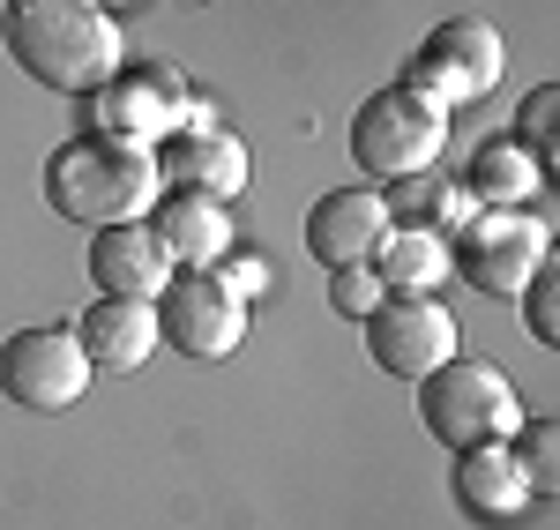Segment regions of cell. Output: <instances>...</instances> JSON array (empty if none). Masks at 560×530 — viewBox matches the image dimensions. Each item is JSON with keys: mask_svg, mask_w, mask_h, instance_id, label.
Returning <instances> with one entry per match:
<instances>
[{"mask_svg": "<svg viewBox=\"0 0 560 530\" xmlns=\"http://www.w3.org/2000/svg\"><path fill=\"white\" fill-rule=\"evenodd\" d=\"M217 276H224V292H232V299H255V292H269V262H261V255H240V262L217 269Z\"/></svg>", "mask_w": 560, "mask_h": 530, "instance_id": "cell-24", "label": "cell"}, {"mask_svg": "<svg viewBox=\"0 0 560 530\" xmlns=\"http://www.w3.org/2000/svg\"><path fill=\"white\" fill-rule=\"evenodd\" d=\"M374 276H382V292H433L448 276V239L419 224H388V239L374 247Z\"/></svg>", "mask_w": 560, "mask_h": 530, "instance_id": "cell-19", "label": "cell"}, {"mask_svg": "<svg viewBox=\"0 0 560 530\" xmlns=\"http://www.w3.org/2000/svg\"><path fill=\"white\" fill-rule=\"evenodd\" d=\"M150 314H158V344H173L187 358H224L247 337V299H232L217 269H173Z\"/></svg>", "mask_w": 560, "mask_h": 530, "instance_id": "cell-7", "label": "cell"}, {"mask_svg": "<svg viewBox=\"0 0 560 530\" xmlns=\"http://www.w3.org/2000/svg\"><path fill=\"white\" fill-rule=\"evenodd\" d=\"M0 45L31 83L60 97H90L105 75H120V31L97 0H8Z\"/></svg>", "mask_w": 560, "mask_h": 530, "instance_id": "cell-1", "label": "cell"}, {"mask_svg": "<svg viewBox=\"0 0 560 530\" xmlns=\"http://www.w3.org/2000/svg\"><path fill=\"white\" fill-rule=\"evenodd\" d=\"M187 83L173 68H120L83 97V128L90 134H113V142H142L158 150L173 128H187Z\"/></svg>", "mask_w": 560, "mask_h": 530, "instance_id": "cell-8", "label": "cell"}, {"mask_svg": "<svg viewBox=\"0 0 560 530\" xmlns=\"http://www.w3.org/2000/svg\"><path fill=\"white\" fill-rule=\"evenodd\" d=\"M448 269L486 299H516L523 276L546 269V224L530 210H471L448 232Z\"/></svg>", "mask_w": 560, "mask_h": 530, "instance_id": "cell-6", "label": "cell"}, {"mask_svg": "<svg viewBox=\"0 0 560 530\" xmlns=\"http://www.w3.org/2000/svg\"><path fill=\"white\" fill-rule=\"evenodd\" d=\"M388 239V210L382 187H329L314 210H306V255L322 269H351L374 262V247Z\"/></svg>", "mask_w": 560, "mask_h": 530, "instance_id": "cell-12", "label": "cell"}, {"mask_svg": "<svg viewBox=\"0 0 560 530\" xmlns=\"http://www.w3.org/2000/svg\"><path fill=\"white\" fill-rule=\"evenodd\" d=\"M553 105H560V83H538L530 97H523V113H516V142L538 157V165L560 150V142H553Z\"/></svg>", "mask_w": 560, "mask_h": 530, "instance_id": "cell-22", "label": "cell"}, {"mask_svg": "<svg viewBox=\"0 0 560 530\" xmlns=\"http://www.w3.org/2000/svg\"><path fill=\"white\" fill-rule=\"evenodd\" d=\"M382 210H388V224H419V232H441V239H448V232L471 217L478 202L448 173H441V165H427V173L388 179V187H382Z\"/></svg>", "mask_w": 560, "mask_h": 530, "instance_id": "cell-18", "label": "cell"}, {"mask_svg": "<svg viewBox=\"0 0 560 530\" xmlns=\"http://www.w3.org/2000/svg\"><path fill=\"white\" fill-rule=\"evenodd\" d=\"M441 150H448V113H441L433 97H419L411 83L374 90V97L351 113V157H359V173L374 179V187L441 165Z\"/></svg>", "mask_w": 560, "mask_h": 530, "instance_id": "cell-4", "label": "cell"}, {"mask_svg": "<svg viewBox=\"0 0 560 530\" xmlns=\"http://www.w3.org/2000/svg\"><path fill=\"white\" fill-rule=\"evenodd\" d=\"M538 179H546V165L523 150L516 134H486L471 150V165H464V195H471L478 210H523L530 195H538Z\"/></svg>", "mask_w": 560, "mask_h": 530, "instance_id": "cell-17", "label": "cell"}, {"mask_svg": "<svg viewBox=\"0 0 560 530\" xmlns=\"http://www.w3.org/2000/svg\"><path fill=\"white\" fill-rule=\"evenodd\" d=\"M419 389V426H427L441 448H471V441H509L523 426V403L516 381L493 366V358H441Z\"/></svg>", "mask_w": 560, "mask_h": 530, "instance_id": "cell-3", "label": "cell"}, {"mask_svg": "<svg viewBox=\"0 0 560 530\" xmlns=\"http://www.w3.org/2000/svg\"><path fill=\"white\" fill-rule=\"evenodd\" d=\"M83 389H90V358H83L68 321L15 329L0 344V397L8 403H23V411H68V403H83Z\"/></svg>", "mask_w": 560, "mask_h": 530, "instance_id": "cell-9", "label": "cell"}, {"mask_svg": "<svg viewBox=\"0 0 560 530\" xmlns=\"http://www.w3.org/2000/svg\"><path fill=\"white\" fill-rule=\"evenodd\" d=\"M68 329H75V344H83V358L97 374H135L142 358L158 352V314L142 307V299H97Z\"/></svg>", "mask_w": 560, "mask_h": 530, "instance_id": "cell-15", "label": "cell"}, {"mask_svg": "<svg viewBox=\"0 0 560 530\" xmlns=\"http://www.w3.org/2000/svg\"><path fill=\"white\" fill-rule=\"evenodd\" d=\"M501 68H509L501 31H493L486 15H448V23H441V31H427V45L411 52L404 83L419 90V97H433L441 113H456V105L493 97V90H501Z\"/></svg>", "mask_w": 560, "mask_h": 530, "instance_id": "cell-5", "label": "cell"}, {"mask_svg": "<svg viewBox=\"0 0 560 530\" xmlns=\"http://www.w3.org/2000/svg\"><path fill=\"white\" fill-rule=\"evenodd\" d=\"M97 8H113V0H97Z\"/></svg>", "mask_w": 560, "mask_h": 530, "instance_id": "cell-25", "label": "cell"}, {"mask_svg": "<svg viewBox=\"0 0 560 530\" xmlns=\"http://www.w3.org/2000/svg\"><path fill=\"white\" fill-rule=\"evenodd\" d=\"M382 299H388V292H382V276H374L366 262H351V269H337V276H329V307L345 314V321H366Z\"/></svg>", "mask_w": 560, "mask_h": 530, "instance_id": "cell-23", "label": "cell"}, {"mask_svg": "<svg viewBox=\"0 0 560 530\" xmlns=\"http://www.w3.org/2000/svg\"><path fill=\"white\" fill-rule=\"evenodd\" d=\"M448 486H456V508H464V516H478V523H509V516H523V508H530V486H523V471H516V456H509V441H471V448H456Z\"/></svg>", "mask_w": 560, "mask_h": 530, "instance_id": "cell-14", "label": "cell"}, {"mask_svg": "<svg viewBox=\"0 0 560 530\" xmlns=\"http://www.w3.org/2000/svg\"><path fill=\"white\" fill-rule=\"evenodd\" d=\"M158 179L173 187V195H210V202H232L240 187H247V150L232 142V134L217 128H173L158 150Z\"/></svg>", "mask_w": 560, "mask_h": 530, "instance_id": "cell-13", "label": "cell"}, {"mask_svg": "<svg viewBox=\"0 0 560 530\" xmlns=\"http://www.w3.org/2000/svg\"><path fill=\"white\" fill-rule=\"evenodd\" d=\"M150 232H158V247L173 255V269H217V255L232 247L224 202H210V195H173V187L150 202Z\"/></svg>", "mask_w": 560, "mask_h": 530, "instance_id": "cell-16", "label": "cell"}, {"mask_svg": "<svg viewBox=\"0 0 560 530\" xmlns=\"http://www.w3.org/2000/svg\"><path fill=\"white\" fill-rule=\"evenodd\" d=\"M509 456H516L530 500L560 493V426H553V419H523L516 434H509Z\"/></svg>", "mask_w": 560, "mask_h": 530, "instance_id": "cell-20", "label": "cell"}, {"mask_svg": "<svg viewBox=\"0 0 560 530\" xmlns=\"http://www.w3.org/2000/svg\"><path fill=\"white\" fill-rule=\"evenodd\" d=\"M90 284L105 292V299H158L165 292V276H173V255L158 247V232H150V217H128V224H97L90 232Z\"/></svg>", "mask_w": 560, "mask_h": 530, "instance_id": "cell-11", "label": "cell"}, {"mask_svg": "<svg viewBox=\"0 0 560 530\" xmlns=\"http://www.w3.org/2000/svg\"><path fill=\"white\" fill-rule=\"evenodd\" d=\"M366 358L396 381H427L441 358H456V314L433 292H388L366 314Z\"/></svg>", "mask_w": 560, "mask_h": 530, "instance_id": "cell-10", "label": "cell"}, {"mask_svg": "<svg viewBox=\"0 0 560 530\" xmlns=\"http://www.w3.org/2000/svg\"><path fill=\"white\" fill-rule=\"evenodd\" d=\"M165 195L158 157L142 142H113V134H68L52 157H45V202L68 224H128L150 217V202Z\"/></svg>", "mask_w": 560, "mask_h": 530, "instance_id": "cell-2", "label": "cell"}, {"mask_svg": "<svg viewBox=\"0 0 560 530\" xmlns=\"http://www.w3.org/2000/svg\"><path fill=\"white\" fill-rule=\"evenodd\" d=\"M516 299H523V329H530V344L553 352V344H560V276H553V269H530Z\"/></svg>", "mask_w": 560, "mask_h": 530, "instance_id": "cell-21", "label": "cell"}]
</instances>
